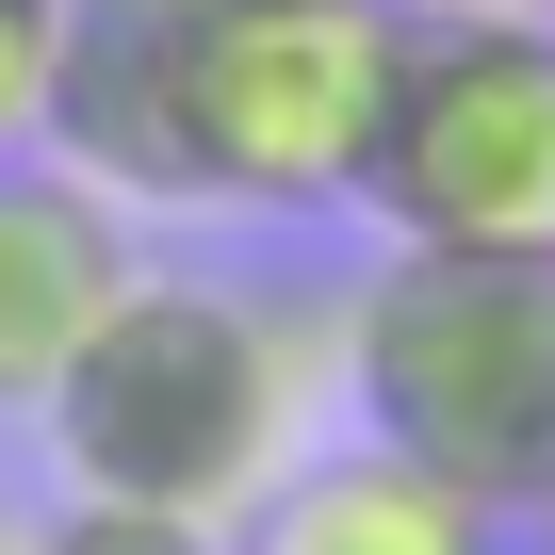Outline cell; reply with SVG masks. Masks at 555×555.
Listing matches in <instances>:
<instances>
[{"label":"cell","instance_id":"6da1fadb","mask_svg":"<svg viewBox=\"0 0 555 555\" xmlns=\"http://www.w3.org/2000/svg\"><path fill=\"white\" fill-rule=\"evenodd\" d=\"M344 392V327L295 311V295H229V278H147L82 327V360L50 376V457L66 490H115V506H180V522H245L278 474L311 457Z\"/></svg>","mask_w":555,"mask_h":555},{"label":"cell","instance_id":"7a4b0ae2","mask_svg":"<svg viewBox=\"0 0 555 555\" xmlns=\"http://www.w3.org/2000/svg\"><path fill=\"white\" fill-rule=\"evenodd\" d=\"M344 392L474 506H555V245H392L344 295Z\"/></svg>","mask_w":555,"mask_h":555},{"label":"cell","instance_id":"3957f363","mask_svg":"<svg viewBox=\"0 0 555 555\" xmlns=\"http://www.w3.org/2000/svg\"><path fill=\"white\" fill-rule=\"evenodd\" d=\"M344 212L376 245H555V17H409Z\"/></svg>","mask_w":555,"mask_h":555},{"label":"cell","instance_id":"277c9868","mask_svg":"<svg viewBox=\"0 0 555 555\" xmlns=\"http://www.w3.org/2000/svg\"><path fill=\"white\" fill-rule=\"evenodd\" d=\"M409 0H196V164L212 212H344Z\"/></svg>","mask_w":555,"mask_h":555},{"label":"cell","instance_id":"5b68a950","mask_svg":"<svg viewBox=\"0 0 555 555\" xmlns=\"http://www.w3.org/2000/svg\"><path fill=\"white\" fill-rule=\"evenodd\" d=\"M50 164H82L115 212H212L196 0H66V34H50Z\"/></svg>","mask_w":555,"mask_h":555},{"label":"cell","instance_id":"8992f818","mask_svg":"<svg viewBox=\"0 0 555 555\" xmlns=\"http://www.w3.org/2000/svg\"><path fill=\"white\" fill-rule=\"evenodd\" d=\"M115 295H131V212L82 164L17 147L0 164V409H50V376L82 360V327Z\"/></svg>","mask_w":555,"mask_h":555},{"label":"cell","instance_id":"52a82bcc","mask_svg":"<svg viewBox=\"0 0 555 555\" xmlns=\"http://www.w3.org/2000/svg\"><path fill=\"white\" fill-rule=\"evenodd\" d=\"M229 555H506V506H474L457 474H425V457H392L360 425V441H311L278 474L229 522Z\"/></svg>","mask_w":555,"mask_h":555},{"label":"cell","instance_id":"ba28073f","mask_svg":"<svg viewBox=\"0 0 555 555\" xmlns=\"http://www.w3.org/2000/svg\"><path fill=\"white\" fill-rule=\"evenodd\" d=\"M17 555H229V522H180V506H115V490H66V522H34Z\"/></svg>","mask_w":555,"mask_h":555},{"label":"cell","instance_id":"9c48e42d","mask_svg":"<svg viewBox=\"0 0 555 555\" xmlns=\"http://www.w3.org/2000/svg\"><path fill=\"white\" fill-rule=\"evenodd\" d=\"M50 34H66V0H0V164L50 147Z\"/></svg>","mask_w":555,"mask_h":555},{"label":"cell","instance_id":"30bf717a","mask_svg":"<svg viewBox=\"0 0 555 555\" xmlns=\"http://www.w3.org/2000/svg\"><path fill=\"white\" fill-rule=\"evenodd\" d=\"M409 17H555V0H409Z\"/></svg>","mask_w":555,"mask_h":555},{"label":"cell","instance_id":"8fae6325","mask_svg":"<svg viewBox=\"0 0 555 555\" xmlns=\"http://www.w3.org/2000/svg\"><path fill=\"white\" fill-rule=\"evenodd\" d=\"M0 555H17V522H0Z\"/></svg>","mask_w":555,"mask_h":555},{"label":"cell","instance_id":"7c38bea8","mask_svg":"<svg viewBox=\"0 0 555 555\" xmlns=\"http://www.w3.org/2000/svg\"><path fill=\"white\" fill-rule=\"evenodd\" d=\"M539 522H555V506H539Z\"/></svg>","mask_w":555,"mask_h":555}]
</instances>
